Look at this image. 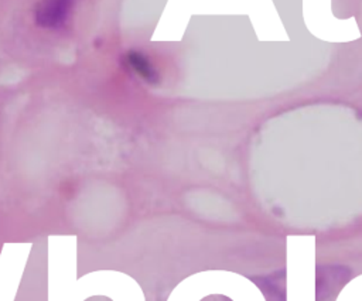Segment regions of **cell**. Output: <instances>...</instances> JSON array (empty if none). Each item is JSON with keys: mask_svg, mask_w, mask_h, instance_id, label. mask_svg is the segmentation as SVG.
I'll return each instance as SVG.
<instances>
[{"mask_svg": "<svg viewBox=\"0 0 362 301\" xmlns=\"http://www.w3.org/2000/svg\"><path fill=\"white\" fill-rule=\"evenodd\" d=\"M74 0H41L35 8L37 24L44 28H58L69 17Z\"/></svg>", "mask_w": 362, "mask_h": 301, "instance_id": "1", "label": "cell"}, {"mask_svg": "<svg viewBox=\"0 0 362 301\" xmlns=\"http://www.w3.org/2000/svg\"><path fill=\"white\" fill-rule=\"evenodd\" d=\"M127 62L147 82L156 83L158 81V73H157L156 68L151 65V62L141 52L130 51L127 54Z\"/></svg>", "mask_w": 362, "mask_h": 301, "instance_id": "2", "label": "cell"}]
</instances>
